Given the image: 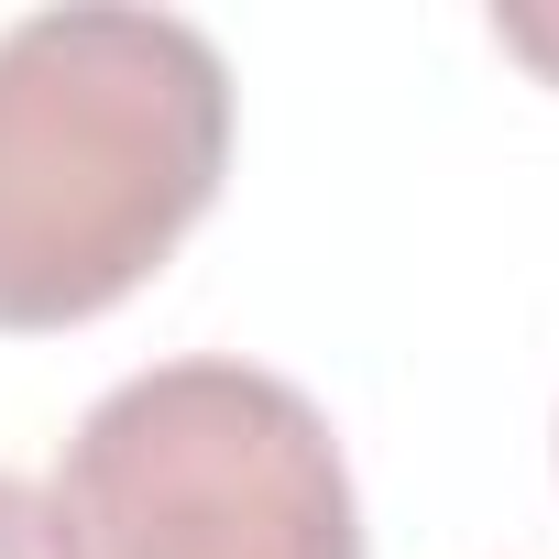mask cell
I'll return each instance as SVG.
<instances>
[{
    "label": "cell",
    "mask_w": 559,
    "mask_h": 559,
    "mask_svg": "<svg viewBox=\"0 0 559 559\" xmlns=\"http://www.w3.org/2000/svg\"><path fill=\"white\" fill-rule=\"evenodd\" d=\"M230 176V56L132 0L0 34V341L110 319Z\"/></svg>",
    "instance_id": "cell-1"
},
{
    "label": "cell",
    "mask_w": 559,
    "mask_h": 559,
    "mask_svg": "<svg viewBox=\"0 0 559 559\" xmlns=\"http://www.w3.org/2000/svg\"><path fill=\"white\" fill-rule=\"evenodd\" d=\"M67 559H362V493L308 384L187 352L121 373L56 461Z\"/></svg>",
    "instance_id": "cell-2"
},
{
    "label": "cell",
    "mask_w": 559,
    "mask_h": 559,
    "mask_svg": "<svg viewBox=\"0 0 559 559\" xmlns=\"http://www.w3.org/2000/svg\"><path fill=\"white\" fill-rule=\"evenodd\" d=\"M0 559H67V537H56V504H45L23 472H0Z\"/></svg>",
    "instance_id": "cell-3"
},
{
    "label": "cell",
    "mask_w": 559,
    "mask_h": 559,
    "mask_svg": "<svg viewBox=\"0 0 559 559\" xmlns=\"http://www.w3.org/2000/svg\"><path fill=\"white\" fill-rule=\"evenodd\" d=\"M493 45L526 56L537 78H559V0H504V12H493Z\"/></svg>",
    "instance_id": "cell-4"
}]
</instances>
